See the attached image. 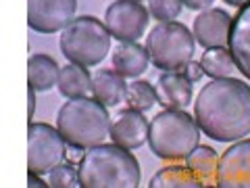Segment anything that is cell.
Returning a JSON list of instances; mask_svg holds the SVG:
<instances>
[{
    "label": "cell",
    "mask_w": 250,
    "mask_h": 188,
    "mask_svg": "<svg viewBox=\"0 0 250 188\" xmlns=\"http://www.w3.org/2000/svg\"><path fill=\"white\" fill-rule=\"evenodd\" d=\"M231 17L221 9H207L194 19V40L205 48H215V46H228L229 31H231Z\"/></svg>",
    "instance_id": "12"
},
{
    "label": "cell",
    "mask_w": 250,
    "mask_h": 188,
    "mask_svg": "<svg viewBox=\"0 0 250 188\" xmlns=\"http://www.w3.org/2000/svg\"><path fill=\"white\" fill-rule=\"evenodd\" d=\"M154 90L163 109H186L192 103V82L184 71H165L156 80Z\"/></svg>",
    "instance_id": "13"
},
{
    "label": "cell",
    "mask_w": 250,
    "mask_h": 188,
    "mask_svg": "<svg viewBox=\"0 0 250 188\" xmlns=\"http://www.w3.org/2000/svg\"><path fill=\"white\" fill-rule=\"evenodd\" d=\"M148 63L150 57H148L146 46H140L138 42H121L113 52V67L123 77L142 75L148 69Z\"/></svg>",
    "instance_id": "16"
},
{
    "label": "cell",
    "mask_w": 250,
    "mask_h": 188,
    "mask_svg": "<svg viewBox=\"0 0 250 188\" xmlns=\"http://www.w3.org/2000/svg\"><path fill=\"white\" fill-rule=\"evenodd\" d=\"M150 188H198V186H205V182L194 174L190 167H182V165H171L165 167L156 174L150 184Z\"/></svg>",
    "instance_id": "19"
},
{
    "label": "cell",
    "mask_w": 250,
    "mask_h": 188,
    "mask_svg": "<svg viewBox=\"0 0 250 188\" xmlns=\"http://www.w3.org/2000/svg\"><path fill=\"white\" fill-rule=\"evenodd\" d=\"M125 103L127 107L136 109V111H150L156 105V90L150 82L146 80H134L127 84V94H125Z\"/></svg>",
    "instance_id": "22"
},
{
    "label": "cell",
    "mask_w": 250,
    "mask_h": 188,
    "mask_svg": "<svg viewBox=\"0 0 250 188\" xmlns=\"http://www.w3.org/2000/svg\"><path fill=\"white\" fill-rule=\"evenodd\" d=\"M77 171L83 188H136L142 178L138 159L115 142L88 148Z\"/></svg>",
    "instance_id": "2"
},
{
    "label": "cell",
    "mask_w": 250,
    "mask_h": 188,
    "mask_svg": "<svg viewBox=\"0 0 250 188\" xmlns=\"http://www.w3.org/2000/svg\"><path fill=\"white\" fill-rule=\"evenodd\" d=\"M111 34L100 19L92 15L75 17L61 34V52L69 63L83 67L98 65L111 50Z\"/></svg>",
    "instance_id": "5"
},
{
    "label": "cell",
    "mask_w": 250,
    "mask_h": 188,
    "mask_svg": "<svg viewBox=\"0 0 250 188\" xmlns=\"http://www.w3.org/2000/svg\"><path fill=\"white\" fill-rule=\"evenodd\" d=\"M57 128L69 146L92 148L111 136V115L96 98H69L57 115Z\"/></svg>",
    "instance_id": "3"
},
{
    "label": "cell",
    "mask_w": 250,
    "mask_h": 188,
    "mask_svg": "<svg viewBox=\"0 0 250 188\" xmlns=\"http://www.w3.org/2000/svg\"><path fill=\"white\" fill-rule=\"evenodd\" d=\"M50 188H75L80 184V171L73 167V163H61L48 174Z\"/></svg>",
    "instance_id": "23"
},
{
    "label": "cell",
    "mask_w": 250,
    "mask_h": 188,
    "mask_svg": "<svg viewBox=\"0 0 250 188\" xmlns=\"http://www.w3.org/2000/svg\"><path fill=\"white\" fill-rule=\"evenodd\" d=\"M182 0H148V13L156 21H173L182 13Z\"/></svg>",
    "instance_id": "24"
},
{
    "label": "cell",
    "mask_w": 250,
    "mask_h": 188,
    "mask_svg": "<svg viewBox=\"0 0 250 188\" xmlns=\"http://www.w3.org/2000/svg\"><path fill=\"white\" fill-rule=\"evenodd\" d=\"M92 96L100 100L104 107H117L125 103V94H127V84L121 73L115 69H98L92 75Z\"/></svg>",
    "instance_id": "15"
},
{
    "label": "cell",
    "mask_w": 250,
    "mask_h": 188,
    "mask_svg": "<svg viewBox=\"0 0 250 188\" xmlns=\"http://www.w3.org/2000/svg\"><path fill=\"white\" fill-rule=\"evenodd\" d=\"M228 48L231 50L238 71L250 80V4L242 6L236 19L231 21Z\"/></svg>",
    "instance_id": "14"
},
{
    "label": "cell",
    "mask_w": 250,
    "mask_h": 188,
    "mask_svg": "<svg viewBox=\"0 0 250 188\" xmlns=\"http://www.w3.org/2000/svg\"><path fill=\"white\" fill-rule=\"evenodd\" d=\"M65 161V138L59 128L48 123H29L27 128V167L34 174H50Z\"/></svg>",
    "instance_id": "7"
},
{
    "label": "cell",
    "mask_w": 250,
    "mask_h": 188,
    "mask_svg": "<svg viewBox=\"0 0 250 188\" xmlns=\"http://www.w3.org/2000/svg\"><path fill=\"white\" fill-rule=\"evenodd\" d=\"M27 100H29V111H27V115L34 117V111H36V88H34V86H29V90H27Z\"/></svg>",
    "instance_id": "28"
},
{
    "label": "cell",
    "mask_w": 250,
    "mask_h": 188,
    "mask_svg": "<svg viewBox=\"0 0 250 188\" xmlns=\"http://www.w3.org/2000/svg\"><path fill=\"white\" fill-rule=\"evenodd\" d=\"M217 153L210 146L200 144L186 157V165L196 174L202 182L207 180H215V171H217Z\"/></svg>",
    "instance_id": "21"
},
{
    "label": "cell",
    "mask_w": 250,
    "mask_h": 188,
    "mask_svg": "<svg viewBox=\"0 0 250 188\" xmlns=\"http://www.w3.org/2000/svg\"><path fill=\"white\" fill-rule=\"evenodd\" d=\"M61 67L48 54H31L27 61V82L36 90H50L59 82Z\"/></svg>",
    "instance_id": "17"
},
{
    "label": "cell",
    "mask_w": 250,
    "mask_h": 188,
    "mask_svg": "<svg viewBox=\"0 0 250 188\" xmlns=\"http://www.w3.org/2000/svg\"><path fill=\"white\" fill-rule=\"evenodd\" d=\"M150 63L161 71H184L194 57V34L184 23L159 21L146 38Z\"/></svg>",
    "instance_id": "6"
},
{
    "label": "cell",
    "mask_w": 250,
    "mask_h": 188,
    "mask_svg": "<svg viewBox=\"0 0 250 188\" xmlns=\"http://www.w3.org/2000/svg\"><path fill=\"white\" fill-rule=\"evenodd\" d=\"M148 15V9H144L138 0H115L106 9L104 25L117 40L138 42L146 34Z\"/></svg>",
    "instance_id": "8"
},
{
    "label": "cell",
    "mask_w": 250,
    "mask_h": 188,
    "mask_svg": "<svg viewBox=\"0 0 250 188\" xmlns=\"http://www.w3.org/2000/svg\"><path fill=\"white\" fill-rule=\"evenodd\" d=\"M27 186H31V188H46V186H48V182H44V180L40 178V174H34V171H29Z\"/></svg>",
    "instance_id": "27"
},
{
    "label": "cell",
    "mask_w": 250,
    "mask_h": 188,
    "mask_svg": "<svg viewBox=\"0 0 250 188\" xmlns=\"http://www.w3.org/2000/svg\"><path fill=\"white\" fill-rule=\"evenodd\" d=\"M225 2H228V4H231V6H240V9H242V6L250 4V0H225Z\"/></svg>",
    "instance_id": "29"
},
{
    "label": "cell",
    "mask_w": 250,
    "mask_h": 188,
    "mask_svg": "<svg viewBox=\"0 0 250 188\" xmlns=\"http://www.w3.org/2000/svg\"><path fill=\"white\" fill-rule=\"evenodd\" d=\"M200 65L205 69V75L219 80V77H229L236 67V61L231 57V50L228 46H215V48H207L200 59Z\"/></svg>",
    "instance_id": "20"
},
{
    "label": "cell",
    "mask_w": 250,
    "mask_h": 188,
    "mask_svg": "<svg viewBox=\"0 0 250 188\" xmlns=\"http://www.w3.org/2000/svg\"><path fill=\"white\" fill-rule=\"evenodd\" d=\"M184 73H186L188 80H190V82L194 84V82H200V80H202V75H205V69H202L200 63H196V61H190V63H188V65H186Z\"/></svg>",
    "instance_id": "25"
},
{
    "label": "cell",
    "mask_w": 250,
    "mask_h": 188,
    "mask_svg": "<svg viewBox=\"0 0 250 188\" xmlns=\"http://www.w3.org/2000/svg\"><path fill=\"white\" fill-rule=\"evenodd\" d=\"M194 119L217 142H236L248 136L250 86L233 77L208 82L194 100Z\"/></svg>",
    "instance_id": "1"
},
{
    "label": "cell",
    "mask_w": 250,
    "mask_h": 188,
    "mask_svg": "<svg viewBox=\"0 0 250 188\" xmlns=\"http://www.w3.org/2000/svg\"><path fill=\"white\" fill-rule=\"evenodd\" d=\"M182 2L192 11H207V9L213 6L215 0H182Z\"/></svg>",
    "instance_id": "26"
},
{
    "label": "cell",
    "mask_w": 250,
    "mask_h": 188,
    "mask_svg": "<svg viewBox=\"0 0 250 188\" xmlns=\"http://www.w3.org/2000/svg\"><path fill=\"white\" fill-rule=\"evenodd\" d=\"M148 128L150 125L142 111H136L131 107L121 109L111 121V140L127 151H134L148 140Z\"/></svg>",
    "instance_id": "11"
},
{
    "label": "cell",
    "mask_w": 250,
    "mask_h": 188,
    "mask_svg": "<svg viewBox=\"0 0 250 188\" xmlns=\"http://www.w3.org/2000/svg\"><path fill=\"white\" fill-rule=\"evenodd\" d=\"M215 184L219 188H250V140H240L219 157Z\"/></svg>",
    "instance_id": "10"
},
{
    "label": "cell",
    "mask_w": 250,
    "mask_h": 188,
    "mask_svg": "<svg viewBox=\"0 0 250 188\" xmlns=\"http://www.w3.org/2000/svg\"><path fill=\"white\" fill-rule=\"evenodd\" d=\"M200 125L184 109H165L148 128L150 151L165 161H182L200 142Z\"/></svg>",
    "instance_id": "4"
},
{
    "label": "cell",
    "mask_w": 250,
    "mask_h": 188,
    "mask_svg": "<svg viewBox=\"0 0 250 188\" xmlns=\"http://www.w3.org/2000/svg\"><path fill=\"white\" fill-rule=\"evenodd\" d=\"M138 2H140V0H138Z\"/></svg>",
    "instance_id": "30"
},
{
    "label": "cell",
    "mask_w": 250,
    "mask_h": 188,
    "mask_svg": "<svg viewBox=\"0 0 250 188\" xmlns=\"http://www.w3.org/2000/svg\"><path fill=\"white\" fill-rule=\"evenodd\" d=\"M77 0H27V23L34 31L54 34L75 19Z\"/></svg>",
    "instance_id": "9"
},
{
    "label": "cell",
    "mask_w": 250,
    "mask_h": 188,
    "mask_svg": "<svg viewBox=\"0 0 250 188\" xmlns=\"http://www.w3.org/2000/svg\"><path fill=\"white\" fill-rule=\"evenodd\" d=\"M59 90L65 98H77V96H88L92 90V75L88 69L77 63H69V65L61 67L59 73Z\"/></svg>",
    "instance_id": "18"
}]
</instances>
